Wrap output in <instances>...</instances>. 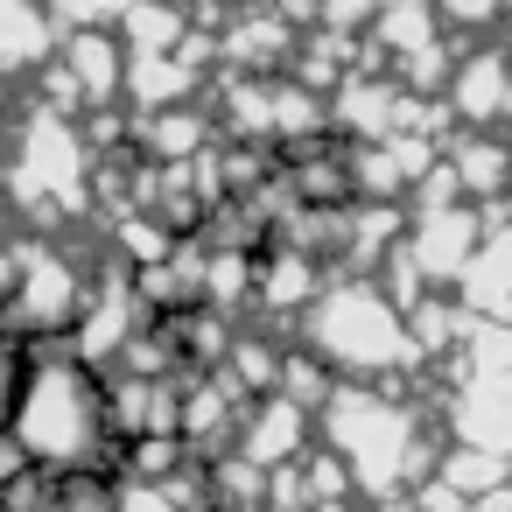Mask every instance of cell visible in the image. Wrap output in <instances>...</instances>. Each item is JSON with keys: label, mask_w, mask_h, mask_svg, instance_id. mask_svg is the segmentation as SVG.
<instances>
[{"label": "cell", "mask_w": 512, "mask_h": 512, "mask_svg": "<svg viewBox=\"0 0 512 512\" xmlns=\"http://www.w3.org/2000/svg\"><path fill=\"white\" fill-rule=\"evenodd\" d=\"M309 428H316V414H309V407H295L288 393L246 400V414H239V435H232V456H246L253 470H288V463H302V449H309Z\"/></svg>", "instance_id": "9"}, {"label": "cell", "mask_w": 512, "mask_h": 512, "mask_svg": "<svg viewBox=\"0 0 512 512\" xmlns=\"http://www.w3.org/2000/svg\"><path fill=\"white\" fill-rule=\"evenodd\" d=\"M64 8H71L78 22H120V15L134 8V0H64Z\"/></svg>", "instance_id": "19"}, {"label": "cell", "mask_w": 512, "mask_h": 512, "mask_svg": "<svg viewBox=\"0 0 512 512\" xmlns=\"http://www.w3.org/2000/svg\"><path fill=\"white\" fill-rule=\"evenodd\" d=\"M22 372H29V365H22V351H15L8 337H0V435H8V428H15V400H22Z\"/></svg>", "instance_id": "18"}, {"label": "cell", "mask_w": 512, "mask_h": 512, "mask_svg": "<svg viewBox=\"0 0 512 512\" xmlns=\"http://www.w3.org/2000/svg\"><path fill=\"white\" fill-rule=\"evenodd\" d=\"M456 302L477 316V323H512V218L505 225H484L463 281H456Z\"/></svg>", "instance_id": "10"}, {"label": "cell", "mask_w": 512, "mask_h": 512, "mask_svg": "<svg viewBox=\"0 0 512 512\" xmlns=\"http://www.w3.org/2000/svg\"><path fill=\"white\" fill-rule=\"evenodd\" d=\"M477 239H484L477 204H421L393 253L414 267V281H421V288H456V281H463V267H470V253H477Z\"/></svg>", "instance_id": "5"}, {"label": "cell", "mask_w": 512, "mask_h": 512, "mask_svg": "<svg viewBox=\"0 0 512 512\" xmlns=\"http://www.w3.org/2000/svg\"><path fill=\"white\" fill-rule=\"evenodd\" d=\"M71 71L85 78V92H92V99H106V92L127 78V71H120V50H113L99 29H85V36L71 43Z\"/></svg>", "instance_id": "15"}, {"label": "cell", "mask_w": 512, "mask_h": 512, "mask_svg": "<svg viewBox=\"0 0 512 512\" xmlns=\"http://www.w3.org/2000/svg\"><path fill=\"white\" fill-rule=\"evenodd\" d=\"M36 512H71V505H57V491H50V498H43V505H36Z\"/></svg>", "instance_id": "20"}, {"label": "cell", "mask_w": 512, "mask_h": 512, "mask_svg": "<svg viewBox=\"0 0 512 512\" xmlns=\"http://www.w3.org/2000/svg\"><path fill=\"white\" fill-rule=\"evenodd\" d=\"M302 337H309V358L351 386H386L393 372L421 365L414 351V330H407V309L365 274V281H330L316 288V302L302 309Z\"/></svg>", "instance_id": "3"}, {"label": "cell", "mask_w": 512, "mask_h": 512, "mask_svg": "<svg viewBox=\"0 0 512 512\" xmlns=\"http://www.w3.org/2000/svg\"><path fill=\"white\" fill-rule=\"evenodd\" d=\"M8 442H15L43 477L106 470V449H113L106 379H99L85 358H71V351H43V358L22 372V400H15Z\"/></svg>", "instance_id": "1"}, {"label": "cell", "mask_w": 512, "mask_h": 512, "mask_svg": "<svg viewBox=\"0 0 512 512\" xmlns=\"http://www.w3.org/2000/svg\"><path fill=\"white\" fill-rule=\"evenodd\" d=\"M281 57H295V36L281 29V15H274V8H260L253 22H239V29H232V64L267 71V64H281Z\"/></svg>", "instance_id": "14"}, {"label": "cell", "mask_w": 512, "mask_h": 512, "mask_svg": "<svg viewBox=\"0 0 512 512\" xmlns=\"http://www.w3.org/2000/svg\"><path fill=\"white\" fill-rule=\"evenodd\" d=\"M428 8L442 15V29H470V36H491L505 15H512V0H428Z\"/></svg>", "instance_id": "16"}, {"label": "cell", "mask_w": 512, "mask_h": 512, "mask_svg": "<svg viewBox=\"0 0 512 512\" xmlns=\"http://www.w3.org/2000/svg\"><path fill=\"white\" fill-rule=\"evenodd\" d=\"M316 435L323 449L344 463L358 498H400L414 491V477H428L435 463L421 456V414L407 400H393L386 386H351L337 379L330 400L316 407Z\"/></svg>", "instance_id": "2"}, {"label": "cell", "mask_w": 512, "mask_h": 512, "mask_svg": "<svg viewBox=\"0 0 512 512\" xmlns=\"http://www.w3.org/2000/svg\"><path fill=\"white\" fill-rule=\"evenodd\" d=\"M113 512H183L169 484H148V477H120L113 484Z\"/></svg>", "instance_id": "17"}, {"label": "cell", "mask_w": 512, "mask_h": 512, "mask_svg": "<svg viewBox=\"0 0 512 512\" xmlns=\"http://www.w3.org/2000/svg\"><path fill=\"white\" fill-rule=\"evenodd\" d=\"M8 190L29 204V211H71L85 197V141L64 127V120H36L15 169H8Z\"/></svg>", "instance_id": "4"}, {"label": "cell", "mask_w": 512, "mask_h": 512, "mask_svg": "<svg viewBox=\"0 0 512 512\" xmlns=\"http://www.w3.org/2000/svg\"><path fill=\"white\" fill-rule=\"evenodd\" d=\"M449 435L463 449H484V456L512 463V365L456 379V393H449Z\"/></svg>", "instance_id": "7"}, {"label": "cell", "mask_w": 512, "mask_h": 512, "mask_svg": "<svg viewBox=\"0 0 512 512\" xmlns=\"http://www.w3.org/2000/svg\"><path fill=\"white\" fill-rule=\"evenodd\" d=\"M85 274H78V260L71 253H57V246H22V274H15V295H8V316L22 323V330H36V337H57V330H71L78 323V309H85Z\"/></svg>", "instance_id": "6"}, {"label": "cell", "mask_w": 512, "mask_h": 512, "mask_svg": "<svg viewBox=\"0 0 512 512\" xmlns=\"http://www.w3.org/2000/svg\"><path fill=\"white\" fill-rule=\"evenodd\" d=\"M442 99H449V120L456 127H470V134L498 127L512 113V57L491 50V43L484 50H463L449 64V78H442Z\"/></svg>", "instance_id": "8"}, {"label": "cell", "mask_w": 512, "mask_h": 512, "mask_svg": "<svg viewBox=\"0 0 512 512\" xmlns=\"http://www.w3.org/2000/svg\"><path fill=\"white\" fill-rule=\"evenodd\" d=\"M253 288H260L267 309H295V316H302L323 281H316V260H309V253H274V260L253 274Z\"/></svg>", "instance_id": "13"}, {"label": "cell", "mask_w": 512, "mask_h": 512, "mask_svg": "<svg viewBox=\"0 0 512 512\" xmlns=\"http://www.w3.org/2000/svg\"><path fill=\"white\" fill-rule=\"evenodd\" d=\"M442 169H449V183L463 190V204H484V197L512 190V148H505V141H491V134H470V127L449 141Z\"/></svg>", "instance_id": "11"}, {"label": "cell", "mask_w": 512, "mask_h": 512, "mask_svg": "<svg viewBox=\"0 0 512 512\" xmlns=\"http://www.w3.org/2000/svg\"><path fill=\"white\" fill-rule=\"evenodd\" d=\"M50 15L36 0H0V71H36L50 57Z\"/></svg>", "instance_id": "12"}]
</instances>
